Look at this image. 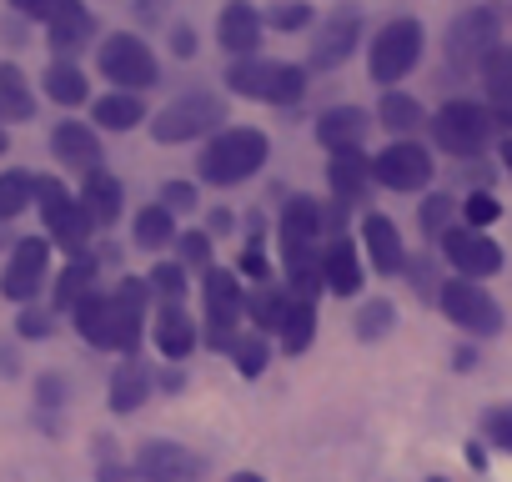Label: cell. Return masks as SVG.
<instances>
[{"instance_id":"cell-20","label":"cell","mask_w":512,"mask_h":482,"mask_svg":"<svg viewBox=\"0 0 512 482\" xmlns=\"http://www.w3.org/2000/svg\"><path fill=\"white\" fill-rule=\"evenodd\" d=\"M362 241H367V252H372V267L382 272V277H392V272H402L407 267V252H402V231H397V221L392 216H367L362 221Z\"/></svg>"},{"instance_id":"cell-10","label":"cell","mask_w":512,"mask_h":482,"mask_svg":"<svg viewBox=\"0 0 512 482\" xmlns=\"http://www.w3.org/2000/svg\"><path fill=\"white\" fill-rule=\"evenodd\" d=\"M46 262H51V241L41 236H21L11 247V262H6V277H0V292L11 302H31L46 282Z\"/></svg>"},{"instance_id":"cell-17","label":"cell","mask_w":512,"mask_h":482,"mask_svg":"<svg viewBox=\"0 0 512 482\" xmlns=\"http://www.w3.org/2000/svg\"><path fill=\"white\" fill-rule=\"evenodd\" d=\"M327 181H332V196L337 201H367V186H372V156H362V146H347V151H332L327 161Z\"/></svg>"},{"instance_id":"cell-8","label":"cell","mask_w":512,"mask_h":482,"mask_svg":"<svg viewBox=\"0 0 512 482\" xmlns=\"http://www.w3.org/2000/svg\"><path fill=\"white\" fill-rule=\"evenodd\" d=\"M221 116H226V111H221V101H216L211 91H191V96L171 101V106L151 121V136L166 141V146H176V141H191V136L211 131Z\"/></svg>"},{"instance_id":"cell-27","label":"cell","mask_w":512,"mask_h":482,"mask_svg":"<svg viewBox=\"0 0 512 482\" xmlns=\"http://www.w3.org/2000/svg\"><path fill=\"white\" fill-rule=\"evenodd\" d=\"M0 116L6 121H31L36 116V96H31V81L21 66L0 61Z\"/></svg>"},{"instance_id":"cell-37","label":"cell","mask_w":512,"mask_h":482,"mask_svg":"<svg viewBox=\"0 0 512 482\" xmlns=\"http://www.w3.org/2000/svg\"><path fill=\"white\" fill-rule=\"evenodd\" d=\"M231 357H236L241 377H262V372H267V362H272V352H267V342H262V337H236V342H231Z\"/></svg>"},{"instance_id":"cell-28","label":"cell","mask_w":512,"mask_h":482,"mask_svg":"<svg viewBox=\"0 0 512 482\" xmlns=\"http://www.w3.org/2000/svg\"><path fill=\"white\" fill-rule=\"evenodd\" d=\"M91 116H96L101 131H131V126L146 121V106H141L136 91H111V96H101V101L91 106Z\"/></svg>"},{"instance_id":"cell-4","label":"cell","mask_w":512,"mask_h":482,"mask_svg":"<svg viewBox=\"0 0 512 482\" xmlns=\"http://www.w3.org/2000/svg\"><path fill=\"white\" fill-rule=\"evenodd\" d=\"M36 196H41V216H46L51 241H56V247H66L71 257H86L91 226H96L91 211H86V201H71L61 181H36Z\"/></svg>"},{"instance_id":"cell-44","label":"cell","mask_w":512,"mask_h":482,"mask_svg":"<svg viewBox=\"0 0 512 482\" xmlns=\"http://www.w3.org/2000/svg\"><path fill=\"white\" fill-rule=\"evenodd\" d=\"M447 216H452V196H427L417 221H422L427 236H442V231H447Z\"/></svg>"},{"instance_id":"cell-11","label":"cell","mask_w":512,"mask_h":482,"mask_svg":"<svg viewBox=\"0 0 512 482\" xmlns=\"http://www.w3.org/2000/svg\"><path fill=\"white\" fill-rule=\"evenodd\" d=\"M201 292H206V322H211V342L216 347H231L236 337V322H241V312H246V297H241V282H236V272H206V282H201Z\"/></svg>"},{"instance_id":"cell-51","label":"cell","mask_w":512,"mask_h":482,"mask_svg":"<svg viewBox=\"0 0 512 482\" xmlns=\"http://www.w3.org/2000/svg\"><path fill=\"white\" fill-rule=\"evenodd\" d=\"M196 51V36L191 31H176V56H191Z\"/></svg>"},{"instance_id":"cell-57","label":"cell","mask_w":512,"mask_h":482,"mask_svg":"<svg viewBox=\"0 0 512 482\" xmlns=\"http://www.w3.org/2000/svg\"><path fill=\"white\" fill-rule=\"evenodd\" d=\"M0 247H6V236H0Z\"/></svg>"},{"instance_id":"cell-56","label":"cell","mask_w":512,"mask_h":482,"mask_svg":"<svg viewBox=\"0 0 512 482\" xmlns=\"http://www.w3.org/2000/svg\"><path fill=\"white\" fill-rule=\"evenodd\" d=\"M432 482H447V477H432Z\"/></svg>"},{"instance_id":"cell-25","label":"cell","mask_w":512,"mask_h":482,"mask_svg":"<svg viewBox=\"0 0 512 482\" xmlns=\"http://www.w3.org/2000/svg\"><path fill=\"white\" fill-rule=\"evenodd\" d=\"M156 347H161V357H171V362H181V357L196 352V327H191V317H186L176 302H166L161 317H156Z\"/></svg>"},{"instance_id":"cell-21","label":"cell","mask_w":512,"mask_h":482,"mask_svg":"<svg viewBox=\"0 0 512 482\" xmlns=\"http://www.w3.org/2000/svg\"><path fill=\"white\" fill-rule=\"evenodd\" d=\"M216 36H221V51L226 56H251L256 41H262V16H256L246 0H231L216 21Z\"/></svg>"},{"instance_id":"cell-6","label":"cell","mask_w":512,"mask_h":482,"mask_svg":"<svg viewBox=\"0 0 512 482\" xmlns=\"http://www.w3.org/2000/svg\"><path fill=\"white\" fill-rule=\"evenodd\" d=\"M417 56H422V26L417 21L402 16V21L382 26V36L372 41V81H382V86L402 81L417 66Z\"/></svg>"},{"instance_id":"cell-16","label":"cell","mask_w":512,"mask_h":482,"mask_svg":"<svg viewBox=\"0 0 512 482\" xmlns=\"http://www.w3.org/2000/svg\"><path fill=\"white\" fill-rule=\"evenodd\" d=\"M357 31H362L357 11H337V16L317 31V41H312V71H332V66H342V61L352 56V46H357Z\"/></svg>"},{"instance_id":"cell-48","label":"cell","mask_w":512,"mask_h":482,"mask_svg":"<svg viewBox=\"0 0 512 482\" xmlns=\"http://www.w3.org/2000/svg\"><path fill=\"white\" fill-rule=\"evenodd\" d=\"M101 482H141V472H131L121 462H101Z\"/></svg>"},{"instance_id":"cell-35","label":"cell","mask_w":512,"mask_h":482,"mask_svg":"<svg viewBox=\"0 0 512 482\" xmlns=\"http://www.w3.org/2000/svg\"><path fill=\"white\" fill-rule=\"evenodd\" d=\"M36 196V176L26 171H0V221H16Z\"/></svg>"},{"instance_id":"cell-31","label":"cell","mask_w":512,"mask_h":482,"mask_svg":"<svg viewBox=\"0 0 512 482\" xmlns=\"http://www.w3.org/2000/svg\"><path fill=\"white\" fill-rule=\"evenodd\" d=\"M91 282H96V262L76 257V262L56 277V307H61V312H76V302H86V297L96 292Z\"/></svg>"},{"instance_id":"cell-18","label":"cell","mask_w":512,"mask_h":482,"mask_svg":"<svg viewBox=\"0 0 512 482\" xmlns=\"http://www.w3.org/2000/svg\"><path fill=\"white\" fill-rule=\"evenodd\" d=\"M46 31H51V51L71 56V51L91 46V36H96V21H91V11L81 6V0H56V11L46 16Z\"/></svg>"},{"instance_id":"cell-1","label":"cell","mask_w":512,"mask_h":482,"mask_svg":"<svg viewBox=\"0 0 512 482\" xmlns=\"http://www.w3.org/2000/svg\"><path fill=\"white\" fill-rule=\"evenodd\" d=\"M141 312H146V282L126 277L111 297L106 292H91L86 302H76V332L91 342V347H121L131 352L141 342Z\"/></svg>"},{"instance_id":"cell-52","label":"cell","mask_w":512,"mask_h":482,"mask_svg":"<svg viewBox=\"0 0 512 482\" xmlns=\"http://www.w3.org/2000/svg\"><path fill=\"white\" fill-rule=\"evenodd\" d=\"M161 6H166V0H141V6H136V11H141L146 21H156V16H161Z\"/></svg>"},{"instance_id":"cell-24","label":"cell","mask_w":512,"mask_h":482,"mask_svg":"<svg viewBox=\"0 0 512 482\" xmlns=\"http://www.w3.org/2000/svg\"><path fill=\"white\" fill-rule=\"evenodd\" d=\"M367 111H357V106H337V111H327L322 121H317V141L327 146V151H347V146H362V136H367Z\"/></svg>"},{"instance_id":"cell-13","label":"cell","mask_w":512,"mask_h":482,"mask_svg":"<svg viewBox=\"0 0 512 482\" xmlns=\"http://www.w3.org/2000/svg\"><path fill=\"white\" fill-rule=\"evenodd\" d=\"M136 472H141V482H201V462L181 442H166V437L141 442Z\"/></svg>"},{"instance_id":"cell-33","label":"cell","mask_w":512,"mask_h":482,"mask_svg":"<svg viewBox=\"0 0 512 482\" xmlns=\"http://www.w3.org/2000/svg\"><path fill=\"white\" fill-rule=\"evenodd\" d=\"M312 337H317V302H297V297H292L287 322H282V347H287V352H307Z\"/></svg>"},{"instance_id":"cell-53","label":"cell","mask_w":512,"mask_h":482,"mask_svg":"<svg viewBox=\"0 0 512 482\" xmlns=\"http://www.w3.org/2000/svg\"><path fill=\"white\" fill-rule=\"evenodd\" d=\"M231 482H262V477H256V472H236Z\"/></svg>"},{"instance_id":"cell-12","label":"cell","mask_w":512,"mask_h":482,"mask_svg":"<svg viewBox=\"0 0 512 482\" xmlns=\"http://www.w3.org/2000/svg\"><path fill=\"white\" fill-rule=\"evenodd\" d=\"M372 181H382L392 191H417L432 181V156L417 141H392L382 156H372Z\"/></svg>"},{"instance_id":"cell-47","label":"cell","mask_w":512,"mask_h":482,"mask_svg":"<svg viewBox=\"0 0 512 482\" xmlns=\"http://www.w3.org/2000/svg\"><path fill=\"white\" fill-rule=\"evenodd\" d=\"M16 332H21V337H46V332H51V322H46L41 312H26V317L16 322Z\"/></svg>"},{"instance_id":"cell-39","label":"cell","mask_w":512,"mask_h":482,"mask_svg":"<svg viewBox=\"0 0 512 482\" xmlns=\"http://www.w3.org/2000/svg\"><path fill=\"white\" fill-rule=\"evenodd\" d=\"M267 21H272V31H302V26H312V6L307 0H277Z\"/></svg>"},{"instance_id":"cell-15","label":"cell","mask_w":512,"mask_h":482,"mask_svg":"<svg viewBox=\"0 0 512 482\" xmlns=\"http://www.w3.org/2000/svg\"><path fill=\"white\" fill-rule=\"evenodd\" d=\"M487 51H497V11L477 6L452 26L447 56H452V66H467V61H487Z\"/></svg>"},{"instance_id":"cell-32","label":"cell","mask_w":512,"mask_h":482,"mask_svg":"<svg viewBox=\"0 0 512 482\" xmlns=\"http://www.w3.org/2000/svg\"><path fill=\"white\" fill-rule=\"evenodd\" d=\"M46 96H51L56 106H81V101L91 96V81H86L71 61H56V66L46 71Z\"/></svg>"},{"instance_id":"cell-22","label":"cell","mask_w":512,"mask_h":482,"mask_svg":"<svg viewBox=\"0 0 512 482\" xmlns=\"http://www.w3.org/2000/svg\"><path fill=\"white\" fill-rule=\"evenodd\" d=\"M322 282H327V292H337V297L362 292V262H357V252H352V236H332V241H327Z\"/></svg>"},{"instance_id":"cell-14","label":"cell","mask_w":512,"mask_h":482,"mask_svg":"<svg viewBox=\"0 0 512 482\" xmlns=\"http://www.w3.org/2000/svg\"><path fill=\"white\" fill-rule=\"evenodd\" d=\"M442 252H447V262L462 272V277H472V282H482V277H492L497 267H502V252H497V241L492 236H482V231H442Z\"/></svg>"},{"instance_id":"cell-54","label":"cell","mask_w":512,"mask_h":482,"mask_svg":"<svg viewBox=\"0 0 512 482\" xmlns=\"http://www.w3.org/2000/svg\"><path fill=\"white\" fill-rule=\"evenodd\" d=\"M502 161H507V171H512V141H507V146H502Z\"/></svg>"},{"instance_id":"cell-30","label":"cell","mask_w":512,"mask_h":482,"mask_svg":"<svg viewBox=\"0 0 512 482\" xmlns=\"http://www.w3.org/2000/svg\"><path fill=\"white\" fill-rule=\"evenodd\" d=\"M146 397H151V372L141 362H121L111 372V407L116 412H136Z\"/></svg>"},{"instance_id":"cell-36","label":"cell","mask_w":512,"mask_h":482,"mask_svg":"<svg viewBox=\"0 0 512 482\" xmlns=\"http://www.w3.org/2000/svg\"><path fill=\"white\" fill-rule=\"evenodd\" d=\"M427 116H422V106L407 96V91H387L382 96V126L387 131H417Z\"/></svg>"},{"instance_id":"cell-23","label":"cell","mask_w":512,"mask_h":482,"mask_svg":"<svg viewBox=\"0 0 512 482\" xmlns=\"http://www.w3.org/2000/svg\"><path fill=\"white\" fill-rule=\"evenodd\" d=\"M482 81H487V111H492V121L512 126V46L487 51Z\"/></svg>"},{"instance_id":"cell-19","label":"cell","mask_w":512,"mask_h":482,"mask_svg":"<svg viewBox=\"0 0 512 482\" xmlns=\"http://www.w3.org/2000/svg\"><path fill=\"white\" fill-rule=\"evenodd\" d=\"M51 151L71 166V171H101V141H96V131L86 126V121H61L56 131H51Z\"/></svg>"},{"instance_id":"cell-45","label":"cell","mask_w":512,"mask_h":482,"mask_svg":"<svg viewBox=\"0 0 512 482\" xmlns=\"http://www.w3.org/2000/svg\"><path fill=\"white\" fill-rule=\"evenodd\" d=\"M161 206L176 216V211H196V186H186V181H166L161 186Z\"/></svg>"},{"instance_id":"cell-46","label":"cell","mask_w":512,"mask_h":482,"mask_svg":"<svg viewBox=\"0 0 512 482\" xmlns=\"http://www.w3.org/2000/svg\"><path fill=\"white\" fill-rule=\"evenodd\" d=\"M11 11L16 16H31V21H46L56 11V0H11Z\"/></svg>"},{"instance_id":"cell-3","label":"cell","mask_w":512,"mask_h":482,"mask_svg":"<svg viewBox=\"0 0 512 482\" xmlns=\"http://www.w3.org/2000/svg\"><path fill=\"white\" fill-rule=\"evenodd\" d=\"M226 81H231L236 96L267 101V106H292L307 91V71L302 66H287V61H236L226 71Z\"/></svg>"},{"instance_id":"cell-34","label":"cell","mask_w":512,"mask_h":482,"mask_svg":"<svg viewBox=\"0 0 512 482\" xmlns=\"http://www.w3.org/2000/svg\"><path fill=\"white\" fill-rule=\"evenodd\" d=\"M176 241V221H171V211L156 201V206H146L141 216H136V247H146V252H156V247H171Z\"/></svg>"},{"instance_id":"cell-50","label":"cell","mask_w":512,"mask_h":482,"mask_svg":"<svg viewBox=\"0 0 512 482\" xmlns=\"http://www.w3.org/2000/svg\"><path fill=\"white\" fill-rule=\"evenodd\" d=\"M61 397H66V382H61V377H46V382H41V402H46V407H56Z\"/></svg>"},{"instance_id":"cell-9","label":"cell","mask_w":512,"mask_h":482,"mask_svg":"<svg viewBox=\"0 0 512 482\" xmlns=\"http://www.w3.org/2000/svg\"><path fill=\"white\" fill-rule=\"evenodd\" d=\"M442 312H447V322H457V327L472 332V337H492V332L502 327L497 302H492L487 287L472 282V277H457V282L442 287Z\"/></svg>"},{"instance_id":"cell-26","label":"cell","mask_w":512,"mask_h":482,"mask_svg":"<svg viewBox=\"0 0 512 482\" xmlns=\"http://www.w3.org/2000/svg\"><path fill=\"white\" fill-rule=\"evenodd\" d=\"M287 307H292V292H287V282H262L251 297H246V312H251V322L262 327V332H282V322H287Z\"/></svg>"},{"instance_id":"cell-49","label":"cell","mask_w":512,"mask_h":482,"mask_svg":"<svg viewBox=\"0 0 512 482\" xmlns=\"http://www.w3.org/2000/svg\"><path fill=\"white\" fill-rule=\"evenodd\" d=\"M241 272H251V277H262V282H272V272H267L262 252H246V257H241Z\"/></svg>"},{"instance_id":"cell-55","label":"cell","mask_w":512,"mask_h":482,"mask_svg":"<svg viewBox=\"0 0 512 482\" xmlns=\"http://www.w3.org/2000/svg\"><path fill=\"white\" fill-rule=\"evenodd\" d=\"M0 151H6V131H0Z\"/></svg>"},{"instance_id":"cell-42","label":"cell","mask_w":512,"mask_h":482,"mask_svg":"<svg viewBox=\"0 0 512 482\" xmlns=\"http://www.w3.org/2000/svg\"><path fill=\"white\" fill-rule=\"evenodd\" d=\"M462 216H467V226H472V231H482V226H492V221L502 216V206H497L487 191H477V196H467V201H462Z\"/></svg>"},{"instance_id":"cell-38","label":"cell","mask_w":512,"mask_h":482,"mask_svg":"<svg viewBox=\"0 0 512 482\" xmlns=\"http://www.w3.org/2000/svg\"><path fill=\"white\" fill-rule=\"evenodd\" d=\"M392 322H397L392 302H382V297H377V302H367V307H362V317H357V337H362V342H377V337H387V332H392Z\"/></svg>"},{"instance_id":"cell-40","label":"cell","mask_w":512,"mask_h":482,"mask_svg":"<svg viewBox=\"0 0 512 482\" xmlns=\"http://www.w3.org/2000/svg\"><path fill=\"white\" fill-rule=\"evenodd\" d=\"M482 437H487L492 447L512 452V402H502V407L482 412Z\"/></svg>"},{"instance_id":"cell-7","label":"cell","mask_w":512,"mask_h":482,"mask_svg":"<svg viewBox=\"0 0 512 482\" xmlns=\"http://www.w3.org/2000/svg\"><path fill=\"white\" fill-rule=\"evenodd\" d=\"M96 66H101V76L116 81L121 91H146V86H156V56H151V46L136 41V36H111V41L101 46Z\"/></svg>"},{"instance_id":"cell-41","label":"cell","mask_w":512,"mask_h":482,"mask_svg":"<svg viewBox=\"0 0 512 482\" xmlns=\"http://www.w3.org/2000/svg\"><path fill=\"white\" fill-rule=\"evenodd\" d=\"M176 247H181V267H211V236L206 231L176 236Z\"/></svg>"},{"instance_id":"cell-43","label":"cell","mask_w":512,"mask_h":482,"mask_svg":"<svg viewBox=\"0 0 512 482\" xmlns=\"http://www.w3.org/2000/svg\"><path fill=\"white\" fill-rule=\"evenodd\" d=\"M151 292H156V297H166V302H176V297L186 292V267H176V262L156 267V272H151Z\"/></svg>"},{"instance_id":"cell-2","label":"cell","mask_w":512,"mask_h":482,"mask_svg":"<svg viewBox=\"0 0 512 482\" xmlns=\"http://www.w3.org/2000/svg\"><path fill=\"white\" fill-rule=\"evenodd\" d=\"M262 161H267V136L251 131V126H231L201 151V181L236 186V181L262 171Z\"/></svg>"},{"instance_id":"cell-29","label":"cell","mask_w":512,"mask_h":482,"mask_svg":"<svg viewBox=\"0 0 512 482\" xmlns=\"http://www.w3.org/2000/svg\"><path fill=\"white\" fill-rule=\"evenodd\" d=\"M81 201H86L91 221L111 226V221L121 216V181H116L111 171H91V176H86V191H81Z\"/></svg>"},{"instance_id":"cell-5","label":"cell","mask_w":512,"mask_h":482,"mask_svg":"<svg viewBox=\"0 0 512 482\" xmlns=\"http://www.w3.org/2000/svg\"><path fill=\"white\" fill-rule=\"evenodd\" d=\"M432 136H437V146L442 151H452V156H477L487 141H492V111L487 106H477V101H447L432 121Z\"/></svg>"}]
</instances>
